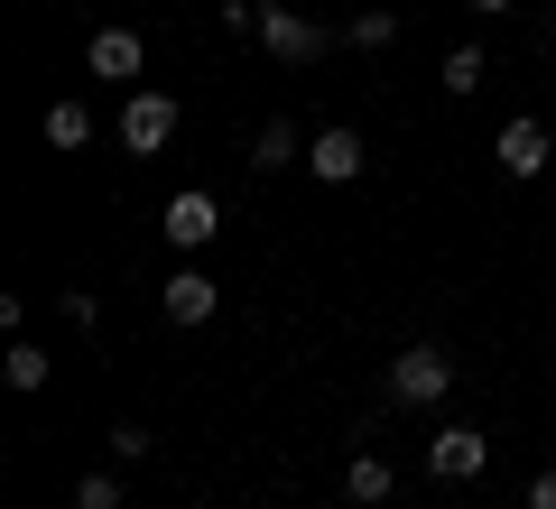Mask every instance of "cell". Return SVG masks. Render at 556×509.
Listing matches in <instances>:
<instances>
[{
	"label": "cell",
	"instance_id": "obj_4",
	"mask_svg": "<svg viewBox=\"0 0 556 509\" xmlns=\"http://www.w3.org/2000/svg\"><path fill=\"white\" fill-rule=\"evenodd\" d=\"M482 463H492V435L482 427H437V445H427V472L437 482H473Z\"/></svg>",
	"mask_w": 556,
	"mask_h": 509
},
{
	"label": "cell",
	"instance_id": "obj_10",
	"mask_svg": "<svg viewBox=\"0 0 556 509\" xmlns=\"http://www.w3.org/2000/svg\"><path fill=\"white\" fill-rule=\"evenodd\" d=\"M288 157H306V130L278 112V120H260V130H251V167H260V177H278Z\"/></svg>",
	"mask_w": 556,
	"mask_h": 509
},
{
	"label": "cell",
	"instance_id": "obj_9",
	"mask_svg": "<svg viewBox=\"0 0 556 509\" xmlns=\"http://www.w3.org/2000/svg\"><path fill=\"white\" fill-rule=\"evenodd\" d=\"M492 149H501V177H538V167L556 157V149H547V120H510Z\"/></svg>",
	"mask_w": 556,
	"mask_h": 509
},
{
	"label": "cell",
	"instance_id": "obj_12",
	"mask_svg": "<svg viewBox=\"0 0 556 509\" xmlns=\"http://www.w3.org/2000/svg\"><path fill=\"white\" fill-rule=\"evenodd\" d=\"M482 75H492V56H482V47H445V75H437V84H445L455 102L482 93Z\"/></svg>",
	"mask_w": 556,
	"mask_h": 509
},
{
	"label": "cell",
	"instance_id": "obj_1",
	"mask_svg": "<svg viewBox=\"0 0 556 509\" xmlns=\"http://www.w3.org/2000/svg\"><path fill=\"white\" fill-rule=\"evenodd\" d=\"M445 390H455V361H445L437 343H408V353L390 361V398L399 408H437Z\"/></svg>",
	"mask_w": 556,
	"mask_h": 509
},
{
	"label": "cell",
	"instance_id": "obj_11",
	"mask_svg": "<svg viewBox=\"0 0 556 509\" xmlns=\"http://www.w3.org/2000/svg\"><path fill=\"white\" fill-rule=\"evenodd\" d=\"M390 491H399V472L380 463V454H353V463H343V500H353V509H380Z\"/></svg>",
	"mask_w": 556,
	"mask_h": 509
},
{
	"label": "cell",
	"instance_id": "obj_17",
	"mask_svg": "<svg viewBox=\"0 0 556 509\" xmlns=\"http://www.w3.org/2000/svg\"><path fill=\"white\" fill-rule=\"evenodd\" d=\"M390 38H399L390 10H362V20H353V47H390Z\"/></svg>",
	"mask_w": 556,
	"mask_h": 509
},
{
	"label": "cell",
	"instance_id": "obj_16",
	"mask_svg": "<svg viewBox=\"0 0 556 509\" xmlns=\"http://www.w3.org/2000/svg\"><path fill=\"white\" fill-rule=\"evenodd\" d=\"M75 509H121V472H84V482H75Z\"/></svg>",
	"mask_w": 556,
	"mask_h": 509
},
{
	"label": "cell",
	"instance_id": "obj_2",
	"mask_svg": "<svg viewBox=\"0 0 556 509\" xmlns=\"http://www.w3.org/2000/svg\"><path fill=\"white\" fill-rule=\"evenodd\" d=\"M251 38H260V47H269V56H278V65H316V56H325V47H334V38H325V28H316V20H298V10H278V0H260V28H251Z\"/></svg>",
	"mask_w": 556,
	"mask_h": 509
},
{
	"label": "cell",
	"instance_id": "obj_19",
	"mask_svg": "<svg viewBox=\"0 0 556 509\" xmlns=\"http://www.w3.org/2000/svg\"><path fill=\"white\" fill-rule=\"evenodd\" d=\"M473 10H510V0H473Z\"/></svg>",
	"mask_w": 556,
	"mask_h": 509
},
{
	"label": "cell",
	"instance_id": "obj_8",
	"mask_svg": "<svg viewBox=\"0 0 556 509\" xmlns=\"http://www.w3.org/2000/svg\"><path fill=\"white\" fill-rule=\"evenodd\" d=\"M84 65H93L102 84H130L139 65H149V47H139V28H93V47H84Z\"/></svg>",
	"mask_w": 556,
	"mask_h": 509
},
{
	"label": "cell",
	"instance_id": "obj_15",
	"mask_svg": "<svg viewBox=\"0 0 556 509\" xmlns=\"http://www.w3.org/2000/svg\"><path fill=\"white\" fill-rule=\"evenodd\" d=\"M149 454H159V435L139 427V417H121L112 427V463H149Z\"/></svg>",
	"mask_w": 556,
	"mask_h": 509
},
{
	"label": "cell",
	"instance_id": "obj_3",
	"mask_svg": "<svg viewBox=\"0 0 556 509\" xmlns=\"http://www.w3.org/2000/svg\"><path fill=\"white\" fill-rule=\"evenodd\" d=\"M167 139H177V102H167V93H130V102H121V149H130V157H159Z\"/></svg>",
	"mask_w": 556,
	"mask_h": 509
},
{
	"label": "cell",
	"instance_id": "obj_5",
	"mask_svg": "<svg viewBox=\"0 0 556 509\" xmlns=\"http://www.w3.org/2000/svg\"><path fill=\"white\" fill-rule=\"evenodd\" d=\"M167 241H177V251H204V241L223 232V204L204 195V186H186V195H167V222H159Z\"/></svg>",
	"mask_w": 556,
	"mask_h": 509
},
{
	"label": "cell",
	"instance_id": "obj_18",
	"mask_svg": "<svg viewBox=\"0 0 556 509\" xmlns=\"http://www.w3.org/2000/svg\"><path fill=\"white\" fill-rule=\"evenodd\" d=\"M529 509H556V463H547V472L529 482Z\"/></svg>",
	"mask_w": 556,
	"mask_h": 509
},
{
	"label": "cell",
	"instance_id": "obj_14",
	"mask_svg": "<svg viewBox=\"0 0 556 509\" xmlns=\"http://www.w3.org/2000/svg\"><path fill=\"white\" fill-rule=\"evenodd\" d=\"M0 380H10V390H47V353H38V343H10Z\"/></svg>",
	"mask_w": 556,
	"mask_h": 509
},
{
	"label": "cell",
	"instance_id": "obj_6",
	"mask_svg": "<svg viewBox=\"0 0 556 509\" xmlns=\"http://www.w3.org/2000/svg\"><path fill=\"white\" fill-rule=\"evenodd\" d=\"M362 157H371V149H362V130H343V120L306 139V167H316L325 186H353V177H362Z\"/></svg>",
	"mask_w": 556,
	"mask_h": 509
},
{
	"label": "cell",
	"instance_id": "obj_7",
	"mask_svg": "<svg viewBox=\"0 0 556 509\" xmlns=\"http://www.w3.org/2000/svg\"><path fill=\"white\" fill-rule=\"evenodd\" d=\"M214 306H223V288H214L204 269H177V278L159 288V315H167V325H214Z\"/></svg>",
	"mask_w": 556,
	"mask_h": 509
},
{
	"label": "cell",
	"instance_id": "obj_13",
	"mask_svg": "<svg viewBox=\"0 0 556 509\" xmlns=\"http://www.w3.org/2000/svg\"><path fill=\"white\" fill-rule=\"evenodd\" d=\"M93 139V112L84 102H47V149H84Z\"/></svg>",
	"mask_w": 556,
	"mask_h": 509
}]
</instances>
